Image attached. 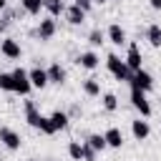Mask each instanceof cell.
I'll return each mask as SVG.
<instances>
[{
    "label": "cell",
    "mask_w": 161,
    "mask_h": 161,
    "mask_svg": "<svg viewBox=\"0 0 161 161\" xmlns=\"http://www.w3.org/2000/svg\"><path fill=\"white\" fill-rule=\"evenodd\" d=\"M25 121H28V126L38 128V131H40V133H45V136L58 133V131L53 128V123H50V116H43V113L38 111L35 101H25Z\"/></svg>",
    "instance_id": "6da1fadb"
},
{
    "label": "cell",
    "mask_w": 161,
    "mask_h": 161,
    "mask_svg": "<svg viewBox=\"0 0 161 161\" xmlns=\"http://www.w3.org/2000/svg\"><path fill=\"white\" fill-rule=\"evenodd\" d=\"M106 68H108V73L116 78V80H126L128 83V78H131V68L126 65V60H121L116 53H108V58H106Z\"/></svg>",
    "instance_id": "7a4b0ae2"
},
{
    "label": "cell",
    "mask_w": 161,
    "mask_h": 161,
    "mask_svg": "<svg viewBox=\"0 0 161 161\" xmlns=\"http://www.w3.org/2000/svg\"><path fill=\"white\" fill-rule=\"evenodd\" d=\"M128 86L131 88H136V91H143V93H148L151 88H153V75L148 73V70H133L131 73V78H128Z\"/></svg>",
    "instance_id": "3957f363"
},
{
    "label": "cell",
    "mask_w": 161,
    "mask_h": 161,
    "mask_svg": "<svg viewBox=\"0 0 161 161\" xmlns=\"http://www.w3.org/2000/svg\"><path fill=\"white\" fill-rule=\"evenodd\" d=\"M10 73H13V93L28 96V93H30V88H33L28 70H23V68H15V70H10Z\"/></svg>",
    "instance_id": "277c9868"
},
{
    "label": "cell",
    "mask_w": 161,
    "mask_h": 161,
    "mask_svg": "<svg viewBox=\"0 0 161 161\" xmlns=\"http://www.w3.org/2000/svg\"><path fill=\"white\" fill-rule=\"evenodd\" d=\"M0 143H3L5 148H10V151H18L20 143H23V138H20V133H18L15 128H10V126H0Z\"/></svg>",
    "instance_id": "5b68a950"
},
{
    "label": "cell",
    "mask_w": 161,
    "mask_h": 161,
    "mask_svg": "<svg viewBox=\"0 0 161 161\" xmlns=\"http://www.w3.org/2000/svg\"><path fill=\"white\" fill-rule=\"evenodd\" d=\"M131 106L143 116V118H148L151 116V103H148V98H146V93L143 91H136V88H131Z\"/></svg>",
    "instance_id": "8992f818"
},
{
    "label": "cell",
    "mask_w": 161,
    "mask_h": 161,
    "mask_svg": "<svg viewBox=\"0 0 161 161\" xmlns=\"http://www.w3.org/2000/svg\"><path fill=\"white\" fill-rule=\"evenodd\" d=\"M0 53H3L5 58H10V60H18V58L23 55V48H20V43H18L15 38H3V40H0Z\"/></svg>",
    "instance_id": "52a82bcc"
},
{
    "label": "cell",
    "mask_w": 161,
    "mask_h": 161,
    "mask_svg": "<svg viewBox=\"0 0 161 161\" xmlns=\"http://www.w3.org/2000/svg\"><path fill=\"white\" fill-rule=\"evenodd\" d=\"M55 30H58V25H55V18H53V15H48V18H43V20L38 23V30H35V35H38L40 40H50V38L55 35Z\"/></svg>",
    "instance_id": "ba28073f"
},
{
    "label": "cell",
    "mask_w": 161,
    "mask_h": 161,
    "mask_svg": "<svg viewBox=\"0 0 161 161\" xmlns=\"http://www.w3.org/2000/svg\"><path fill=\"white\" fill-rule=\"evenodd\" d=\"M131 133H133V138H136V141H146V138H148V133H151L148 121H143V116H141V118H136V121H131Z\"/></svg>",
    "instance_id": "9c48e42d"
},
{
    "label": "cell",
    "mask_w": 161,
    "mask_h": 161,
    "mask_svg": "<svg viewBox=\"0 0 161 161\" xmlns=\"http://www.w3.org/2000/svg\"><path fill=\"white\" fill-rule=\"evenodd\" d=\"M126 60V65L131 68V70H141V63H143V55H141V50H138V45H128V55L123 58Z\"/></svg>",
    "instance_id": "30bf717a"
},
{
    "label": "cell",
    "mask_w": 161,
    "mask_h": 161,
    "mask_svg": "<svg viewBox=\"0 0 161 161\" xmlns=\"http://www.w3.org/2000/svg\"><path fill=\"white\" fill-rule=\"evenodd\" d=\"M75 63H78L80 68H86V70H93V68L101 65V58H98L93 50H86V53H80V55L75 58Z\"/></svg>",
    "instance_id": "8fae6325"
},
{
    "label": "cell",
    "mask_w": 161,
    "mask_h": 161,
    "mask_svg": "<svg viewBox=\"0 0 161 161\" xmlns=\"http://www.w3.org/2000/svg\"><path fill=\"white\" fill-rule=\"evenodd\" d=\"M28 75H30V83H33V88H45L50 80H48V70H43L40 65H35V68H30L28 70Z\"/></svg>",
    "instance_id": "7c38bea8"
},
{
    "label": "cell",
    "mask_w": 161,
    "mask_h": 161,
    "mask_svg": "<svg viewBox=\"0 0 161 161\" xmlns=\"http://www.w3.org/2000/svg\"><path fill=\"white\" fill-rule=\"evenodd\" d=\"M65 18H68V23H70V25H83V23H86V10H83V8H78V5L73 3V5H68V8H65Z\"/></svg>",
    "instance_id": "4fadbf2b"
},
{
    "label": "cell",
    "mask_w": 161,
    "mask_h": 161,
    "mask_svg": "<svg viewBox=\"0 0 161 161\" xmlns=\"http://www.w3.org/2000/svg\"><path fill=\"white\" fill-rule=\"evenodd\" d=\"M106 38H108L113 45H123V43H126V30H123L118 23H111L108 30H106Z\"/></svg>",
    "instance_id": "5bb4252c"
},
{
    "label": "cell",
    "mask_w": 161,
    "mask_h": 161,
    "mask_svg": "<svg viewBox=\"0 0 161 161\" xmlns=\"http://www.w3.org/2000/svg\"><path fill=\"white\" fill-rule=\"evenodd\" d=\"M48 80H50L53 86H63V83H65V68H63L60 63H50V65H48Z\"/></svg>",
    "instance_id": "9a60e30c"
},
{
    "label": "cell",
    "mask_w": 161,
    "mask_h": 161,
    "mask_svg": "<svg viewBox=\"0 0 161 161\" xmlns=\"http://www.w3.org/2000/svg\"><path fill=\"white\" fill-rule=\"evenodd\" d=\"M106 143H108V148H121L123 146V133H121V128H116V126H111L106 133Z\"/></svg>",
    "instance_id": "2e32d148"
},
{
    "label": "cell",
    "mask_w": 161,
    "mask_h": 161,
    "mask_svg": "<svg viewBox=\"0 0 161 161\" xmlns=\"http://www.w3.org/2000/svg\"><path fill=\"white\" fill-rule=\"evenodd\" d=\"M20 8L28 15H40V10L45 8V0H20Z\"/></svg>",
    "instance_id": "e0dca14e"
},
{
    "label": "cell",
    "mask_w": 161,
    "mask_h": 161,
    "mask_svg": "<svg viewBox=\"0 0 161 161\" xmlns=\"http://www.w3.org/2000/svg\"><path fill=\"white\" fill-rule=\"evenodd\" d=\"M146 40L151 43V48H161V25L151 23L148 30H146Z\"/></svg>",
    "instance_id": "ac0fdd59"
},
{
    "label": "cell",
    "mask_w": 161,
    "mask_h": 161,
    "mask_svg": "<svg viewBox=\"0 0 161 161\" xmlns=\"http://www.w3.org/2000/svg\"><path fill=\"white\" fill-rule=\"evenodd\" d=\"M68 113H63V111H53L50 113V123H53V128L55 131H63V128H68Z\"/></svg>",
    "instance_id": "d6986e66"
},
{
    "label": "cell",
    "mask_w": 161,
    "mask_h": 161,
    "mask_svg": "<svg viewBox=\"0 0 161 161\" xmlns=\"http://www.w3.org/2000/svg\"><path fill=\"white\" fill-rule=\"evenodd\" d=\"M86 143H88V146H93L98 153H101L103 148H108V143H106V136H103V133H88V136H86Z\"/></svg>",
    "instance_id": "ffe728a7"
},
{
    "label": "cell",
    "mask_w": 161,
    "mask_h": 161,
    "mask_svg": "<svg viewBox=\"0 0 161 161\" xmlns=\"http://www.w3.org/2000/svg\"><path fill=\"white\" fill-rule=\"evenodd\" d=\"M83 93L91 96V98L101 96V83H98L96 78H86V80H83Z\"/></svg>",
    "instance_id": "44dd1931"
},
{
    "label": "cell",
    "mask_w": 161,
    "mask_h": 161,
    "mask_svg": "<svg viewBox=\"0 0 161 161\" xmlns=\"http://www.w3.org/2000/svg\"><path fill=\"white\" fill-rule=\"evenodd\" d=\"M45 10H48V15L58 18L60 13H65V5H63V0H45Z\"/></svg>",
    "instance_id": "7402d4cb"
},
{
    "label": "cell",
    "mask_w": 161,
    "mask_h": 161,
    "mask_svg": "<svg viewBox=\"0 0 161 161\" xmlns=\"http://www.w3.org/2000/svg\"><path fill=\"white\" fill-rule=\"evenodd\" d=\"M68 156L73 161H83V143L80 141H70L68 143Z\"/></svg>",
    "instance_id": "603a6c76"
},
{
    "label": "cell",
    "mask_w": 161,
    "mask_h": 161,
    "mask_svg": "<svg viewBox=\"0 0 161 161\" xmlns=\"http://www.w3.org/2000/svg\"><path fill=\"white\" fill-rule=\"evenodd\" d=\"M103 40H106V33H103L101 28H93V30L88 33V43H91L93 48H98V45H101Z\"/></svg>",
    "instance_id": "cb8c5ba5"
},
{
    "label": "cell",
    "mask_w": 161,
    "mask_h": 161,
    "mask_svg": "<svg viewBox=\"0 0 161 161\" xmlns=\"http://www.w3.org/2000/svg\"><path fill=\"white\" fill-rule=\"evenodd\" d=\"M101 101H103V108H106L108 113H113V111L118 108V98H116L113 93H103V98H101Z\"/></svg>",
    "instance_id": "d4e9b609"
},
{
    "label": "cell",
    "mask_w": 161,
    "mask_h": 161,
    "mask_svg": "<svg viewBox=\"0 0 161 161\" xmlns=\"http://www.w3.org/2000/svg\"><path fill=\"white\" fill-rule=\"evenodd\" d=\"M0 91L13 93V73H0Z\"/></svg>",
    "instance_id": "484cf974"
},
{
    "label": "cell",
    "mask_w": 161,
    "mask_h": 161,
    "mask_svg": "<svg viewBox=\"0 0 161 161\" xmlns=\"http://www.w3.org/2000/svg\"><path fill=\"white\" fill-rule=\"evenodd\" d=\"M96 158H98V151L83 141V161H96Z\"/></svg>",
    "instance_id": "4316f807"
},
{
    "label": "cell",
    "mask_w": 161,
    "mask_h": 161,
    "mask_svg": "<svg viewBox=\"0 0 161 161\" xmlns=\"http://www.w3.org/2000/svg\"><path fill=\"white\" fill-rule=\"evenodd\" d=\"M73 3H75L78 8H83L86 13H88V10H91V5H93V0H73Z\"/></svg>",
    "instance_id": "83f0119b"
},
{
    "label": "cell",
    "mask_w": 161,
    "mask_h": 161,
    "mask_svg": "<svg viewBox=\"0 0 161 161\" xmlns=\"http://www.w3.org/2000/svg\"><path fill=\"white\" fill-rule=\"evenodd\" d=\"M148 5H151L153 10H161V0H148Z\"/></svg>",
    "instance_id": "f1b7e54d"
},
{
    "label": "cell",
    "mask_w": 161,
    "mask_h": 161,
    "mask_svg": "<svg viewBox=\"0 0 161 161\" xmlns=\"http://www.w3.org/2000/svg\"><path fill=\"white\" fill-rule=\"evenodd\" d=\"M8 8V0H0V10H5Z\"/></svg>",
    "instance_id": "f546056e"
},
{
    "label": "cell",
    "mask_w": 161,
    "mask_h": 161,
    "mask_svg": "<svg viewBox=\"0 0 161 161\" xmlns=\"http://www.w3.org/2000/svg\"><path fill=\"white\" fill-rule=\"evenodd\" d=\"M5 25H8V23H5V20H0V35H3V30H5Z\"/></svg>",
    "instance_id": "4dcf8cb0"
},
{
    "label": "cell",
    "mask_w": 161,
    "mask_h": 161,
    "mask_svg": "<svg viewBox=\"0 0 161 161\" xmlns=\"http://www.w3.org/2000/svg\"><path fill=\"white\" fill-rule=\"evenodd\" d=\"M93 3H98V5H103V3H108V0H93Z\"/></svg>",
    "instance_id": "1f68e13d"
},
{
    "label": "cell",
    "mask_w": 161,
    "mask_h": 161,
    "mask_svg": "<svg viewBox=\"0 0 161 161\" xmlns=\"http://www.w3.org/2000/svg\"><path fill=\"white\" fill-rule=\"evenodd\" d=\"M25 161H38V158H25Z\"/></svg>",
    "instance_id": "d6a6232c"
},
{
    "label": "cell",
    "mask_w": 161,
    "mask_h": 161,
    "mask_svg": "<svg viewBox=\"0 0 161 161\" xmlns=\"http://www.w3.org/2000/svg\"><path fill=\"white\" fill-rule=\"evenodd\" d=\"M113 3H121V0H113Z\"/></svg>",
    "instance_id": "836d02e7"
},
{
    "label": "cell",
    "mask_w": 161,
    "mask_h": 161,
    "mask_svg": "<svg viewBox=\"0 0 161 161\" xmlns=\"http://www.w3.org/2000/svg\"><path fill=\"white\" fill-rule=\"evenodd\" d=\"M48 161H55V158H48Z\"/></svg>",
    "instance_id": "e575fe53"
},
{
    "label": "cell",
    "mask_w": 161,
    "mask_h": 161,
    "mask_svg": "<svg viewBox=\"0 0 161 161\" xmlns=\"http://www.w3.org/2000/svg\"><path fill=\"white\" fill-rule=\"evenodd\" d=\"M0 161H3V158H0Z\"/></svg>",
    "instance_id": "d590c367"
}]
</instances>
